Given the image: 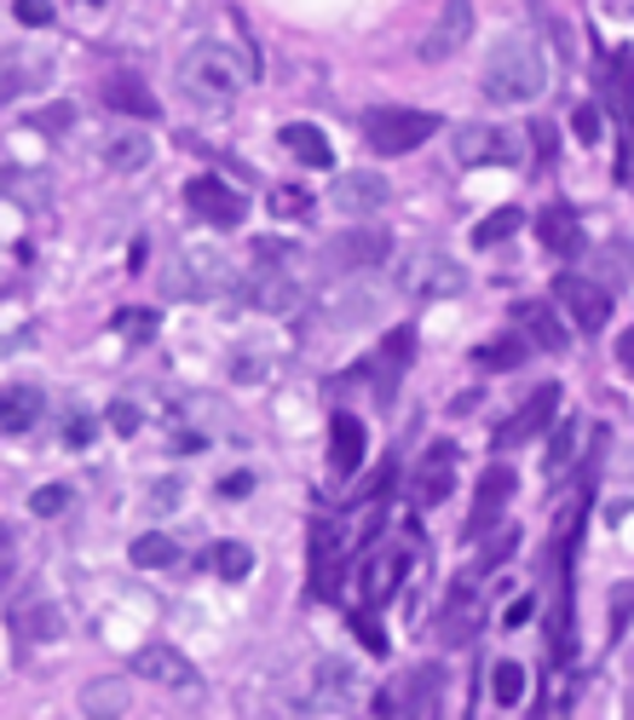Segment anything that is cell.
I'll list each match as a JSON object with an SVG mask.
<instances>
[{
	"mask_svg": "<svg viewBox=\"0 0 634 720\" xmlns=\"http://www.w3.org/2000/svg\"><path fill=\"white\" fill-rule=\"evenodd\" d=\"M542 87H548V58L537 53V41H525V35L496 41V53L485 58V93L502 98V105H525Z\"/></svg>",
	"mask_w": 634,
	"mask_h": 720,
	"instance_id": "cell-1",
	"label": "cell"
},
{
	"mask_svg": "<svg viewBox=\"0 0 634 720\" xmlns=\"http://www.w3.org/2000/svg\"><path fill=\"white\" fill-rule=\"evenodd\" d=\"M243 75H248V69H237L232 53H225L219 41H196L191 53L180 58V87L196 98V105H208V110L232 105L237 87H243Z\"/></svg>",
	"mask_w": 634,
	"mask_h": 720,
	"instance_id": "cell-2",
	"label": "cell"
},
{
	"mask_svg": "<svg viewBox=\"0 0 634 720\" xmlns=\"http://www.w3.org/2000/svg\"><path fill=\"white\" fill-rule=\"evenodd\" d=\"M364 144L375 150V157H404V150H416L439 133V116L433 110H393V105H380V110H364Z\"/></svg>",
	"mask_w": 634,
	"mask_h": 720,
	"instance_id": "cell-3",
	"label": "cell"
},
{
	"mask_svg": "<svg viewBox=\"0 0 634 720\" xmlns=\"http://www.w3.org/2000/svg\"><path fill=\"white\" fill-rule=\"evenodd\" d=\"M232 289V260L219 248H185L168 266V294L173 300H219Z\"/></svg>",
	"mask_w": 634,
	"mask_h": 720,
	"instance_id": "cell-4",
	"label": "cell"
},
{
	"mask_svg": "<svg viewBox=\"0 0 634 720\" xmlns=\"http://www.w3.org/2000/svg\"><path fill=\"white\" fill-rule=\"evenodd\" d=\"M185 208L196 214V219H208V225H243V214H248V202H243V191L237 185H225V179H214V173H202V179H191L185 185Z\"/></svg>",
	"mask_w": 634,
	"mask_h": 720,
	"instance_id": "cell-5",
	"label": "cell"
},
{
	"mask_svg": "<svg viewBox=\"0 0 634 720\" xmlns=\"http://www.w3.org/2000/svg\"><path fill=\"white\" fill-rule=\"evenodd\" d=\"M554 294H560V305L577 318V329H605V318H612V294L589 277H577V271L554 277Z\"/></svg>",
	"mask_w": 634,
	"mask_h": 720,
	"instance_id": "cell-6",
	"label": "cell"
},
{
	"mask_svg": "<svg viewBox=\"0 0 634 720\" xmlns=\"http://www.w3.org/2000/svg\"><path fill=\"white\" fill-rule=\"evenodd\" d=\"M468 35H473V0H444L439 23L421 35V58H427V64H444Z\"/></svg>",
	"mask_w": 634,
	"mask_h": 720,
	"instance_id": "cell-7",
	"label": "cell"
},
{
	"mask_svg": "<svg viewBox=\"0 0 634 720\" xmlns=\"http://www.w3.org/2000/svg\"><path fill=\"white\" fill-rule=\"evenodd\" d=\"M519 491V473L507 468V461H496V468H485V479H479V496H473V519H468V536H479V530H491L496 519H502V507H507V496Z\"/></svg>",
	"mask_w": 634,
	"mask_h": 720,
	"instance_id": "cell-8",
	"label": "cell"
},
{
	"mask_svg": "<svg viewBox=\"0 0 634 720\" xmlns=\"http://www.w3.org/2000/svg\"><path fill=\"white\" fill-rule=\"evenodd\" d=\"M450 461H455L450 444H433V450H427V461L410 473V507H439V502L450 496V484H455V468H450Z\"/></svg>",
	"mask_w": 634,
	"mask_h": 720,
	"instance_id": "cell-9",
	"label": "cell"
},
{
	"mask_svg": "<svg viewBox=\"0 0 634 720\" xmlns=\"http://www.w3.org/2000/svg\"><path fill=\"white\" fill-rule=\"evenodd\" d=\"M133 675L139 680H157V686H173V691H196L202 680H196V668H191V657H180L173 646H144V652H133Z\"/></svg>",
	"mask_w": 634,
	"mask_h": 720,
	"instance_id": "cell-10",
	"label": "cell"
},
{
	"mask_svg": "<svg viewBox=\"0 0 634 720\" xmlns=\"http://www.w3.org/2000/svg\"><path fill=\"white\" fill-rule=\"evenodd\" d=\"M439 691H444V668L439 663H427V668H416L410 680H404L398 691H387V698H375V709L380 714H393V709H416V714H433L439 703Z\"/></svg>",
	"mask_w": 634,
	"mask_h": 720,
	"instance_id": "cell-11",
	"label": "cell"
},
{
	"mask_svg": "<svg viewBox=\"0 0 634 720\" xmlns=\"http://www.w3.org/2000/svg\"><path fill=\"white\" fill-rule=\"evenodd\" d=\"M462 282H468V271L455 266V260H444V254H421V260H410L404 266V289H416V294H462Z\"/></svg>",
	"mask_w": 634,
	"mask_h": 720,
	"instance_id": "cell-12",
	"label": "cell"
},
{
	"mask_svg": "<svg viewBox=\"0 0 634 720\" xmlns=\"http://www.w3.org/2000/svg\"><path fill=\"white\" fill-rule=\"evenodd\" d=\"M560 409V387H537L519 409H514V421H507L502 432H496V450H507V444H525V439H537V432L548 427V416Z\"/></svg>",
	"mask_w": 634,
	"mask_h": 720,
	"instance_id": "cell-13",
	"label": "cell"
},
{
	"mask_svg": "<svg viewBox=\"0 0 634 720\" xmlns=\"http://www.w3.org/2000/svg\"><path fill=\"white\" fill-rule=\"evenodd\" d=\"M364 450H369V432L358 416H335L329 421V468H335L341 479L364 468Z\"/></svg>",
	"mask_w": 634,
	"mask_h": 720,
	"instance_id": "cell-14",
	"label": "cell"
},
{
	"mask_svg": "<svg viewBox=\"0 0 634 720\" xmlns=\"http://www.w3.org/2000/svg\"><path fill=\"white\" fill-rule=\"evenodd\" d=\"M404 571H410V554H398V548L369 554L364 559V605H387L393 588L404 582Z\"/></svg>",
	"mask_w": 634,
	"mask_h": 720,
	"instance_id": "cell-15",
	"label": "cell"
},
{
	"mask_svg": "<svg viewBox=\"0 0 634 720\" xmlns=\"http://www.w3.org/2000/svg\"><path fill=\"white\" fill-rule=\"evenodd\" d=\"M335 208L341 214H380L387 208V179L380 173H341L335 179Z\"/></svg>",
	"mask_w": 634,
	"mask_h": 720,
	"instance_id": "cell-16",
	"label": "cell"
},
{
	"mask_svg": "<svg viewBox=\"0 0 634 720\" xmlns=\"http://www.w3.org/2000/svg\"><path fill=\"white\" fill-rule=\"evenodd\" d=\"M46 409V393L30 387V380H12V387H0V432H30Z\"/></svg>",
	"mask_w": 634,
	"mask_h": 720,
	"instance_id": "cell-17",
	"label": "cell"
},
{
	"mask_svg": "<svg viewBox=\"0 0 634 720\" xmlns=\"http://www.w3.org/2000/svg\"><path fill=\"white\" fill-rule=\"evenodd\" d=\"M277 144H283L294 162H307V168H335V144H329V133L312 127V121H289L283 133H277Z\"/></svg>",
	"mask_w": 634,
	"mask_h": 720,
	"instance_id": "cell-18",
	"label": "cell"
},
{
	"mask_svg": "<svg viewBox=\"0 0 634 720\" xmlns=\"http://www.w3.org/2000/svg\"><path fill=\"white\" fill-rule=\"evenodd\" d=\"M98 98H105V105H110L116 116H139V121L157 116V98H150V87L139 82V75H105Z\"/></svg>",
	"mask_w": 634,
	"mask_h": 720,
	"instance_id": "cell-19",
	"label": "cell"
},
{
	"mask_svg": "<svg viewBox=\"0 0 634 720\" xmlns=\"http://www.w3.org/2000/svg\"><path fill=\"white\" fill-rule=\"evenodd\" d=\"M387 230H346V237L329 248V260H335L341 271H358V266H380L387 260Z\"/></svg>",
	"mask_w": 634,
	"mask_h": 720,
	"instance_id": "cell-20",
	"label": "cell"
},
{
	"mask_svg": "<svg viewBox=\"0 0 634 720\" xmlns=\"http://www.w3.org/2000/svg\"><path fill=\"white\" fill-rule=\"evenodd\" d=\"M537 230H542V248L560 254V260H577V254H582V225H577L571 208H560V202H554V208H542Z\"/></svg>",
	"mask_w": 634,
	"mask_h": 720,
	"instance_id": "cell-21",
	"label": "cell"
},
{
	"mask_svg": "<svg viewBox=\"0 0 634 720\" xmlns=\"http://www.w3.org/2000/svg\"><path fill=\"white\" fill-rule=\"evenodd\" d=\"M410 352H416V334H410V329H393L387 341H380V357H375V387H380V398L398 393V375H404V364H410Z\"/></svg>",
	"mask_w": 634,
	"mask_h": 720,
	"instance_id": "cell-22",
	"label": "cell"
},
{
	"mask_svg": "<svg viewBox=\"0 0 634 720\" xmlns=\"http://www.w3.org/2000/svg\"><path fill=\"white\" fill-rule=\"evenodd\" d=\"M479 623H485V611H479V600L462 588V594H450V605L439 616V640H444V646H462V640L479 634Z\"/></svg>",
	"mask_w": 634,
	"mask_h": 720,
	"instance_id": "cell-23",
	"label": "cell"
},
{
	"mask_svg": "<svg viewBox=\"0 0 634 720\" xmlns=\"http://www.w3.org/2000/svg\"><path fill=\"white\" fill-rule=\"evenodd\" d=\"M294 277L283 271V266H271V271H254L248 277V300L254 305H260V312H289V305H294Z\"/></svg>",
	"mask_w": 634,
	"mask_h": 720,
	"instance_id": "cell-24",
	"label": "cell"
},
{
	"mask_svg": "<svg viewBox=\"0 0 634 720\" xmlns=\"http://www.w3.org/2000/svg\"><path fill=\"white\" fill-rule=\"evenodd\" d=\"M514 323H525V334H530L537 346L566 352V329H560V318H554L542 300H519V305H514Z\"/></svg>",
	"mask_w": 634,
	"mask_h": 720,
	"instance_id": "cell-25",
	"label": "cell"
},
{
	"mask_svg": "<svg viewBox=\"0 0 634 720\" xmlns=\"http://www.w3.org/2000/svg\"><path fill=\"white\" fill-rule=\"evenodd\" d=\"M64 623H58V611L46 605V600H23V605H12V634L18 640H53Z\"/></svg>",
	"mask_w": 634,
	"mask_h": 720,
	"instance_id": "cell-26",
	"label": "cell"
},
{
	"mask_svg": "<svg viewBox=\"0 0 634 720\" xmlns=\"http://www.w3.org/2000/svg\"><path fill=\"white\" fill-rule=\"evenodd\" d=\"M455 157L462 162H502L507 139L496 133V127H462V133H455Z\"/></svg>",
	"mask_w": 634,
	"mask_h": 720,
	"instance_id": "cell-27",
	"label": "cell"
},
{
	"mask_svg": "<svg viewBox=\"0 0 634 720\" xmlns=\"http://www.w3.org/2000/svg\"><path fill=\"white\" fill-rule=\"evenodd\" d=\"M127 559H133L139 571H162V565L180 559V542H173V536H162V530H144V536H133Z\"/></svg>",
	"mask_w": 634,
	"mask_h": 720,
	"instance_id": "cell-28",
	"label": "cell"
},
{
	"mask_svg": "<svg viewBox=\"0 0 634 720\" xmlns=\"http://www.w3.org/2000/svg\"><path fill=\"white\" fill-rule=\"evenodd\" d=\"M105 162L121 168V173H139L150 162V139L144 133H110L105 139Z\"/></svg>",
	"mask_w": 634,
	"mask_h": 720,
	"instance_id": "cell-29",
	"label": "cell"
},
{
	"mask_svg": "<svg viewBox=\"0 0 634 720\" xmlns=\"http://www.w3.org/2000/svg\"><path fill=\"white\" fill-rule=\"evenodd\" d=\"M208 571L225 577V582H243L254 571V548L248 542H214L208 548Z\"/></svg>",
	"mask_w": 634,
	"mask_h": 720,
	"instance_id": "cell-30",
	"label": "cell"
},
{
	"mask_svg": "<svg viewBox=\"0 0 634 720\" xmlns=\"http://www.w3.org/2000/svg\"><path fill=\"white\" fill-rule=\"evenodd\" d=\"M312 686H318V698H329V703H346V698H358V686H352V668L346 663H318V675H312Z\"/></svg>",
	"mask_w": 634,
	"mask_h": 720,
	"instance_id": "cell-31",
	"label": "cell"
},
{
	"mask_svg": "<svg viewBox=\"0 0 634 720\" xmlns=\"http://www.w3.org/2000/svg\"><path fill=\"white\" fill-rule=\"evenodd\" d=\"M491 698H496L502 709H514V703L525 698V668H519V663H496V668H491Z\"/></svg>",
	"mask_w": 634,
	"mask_h": 720,
	"instance_id": "cell-32",
	"label": "cell"
},
{
	"mask_svg": "<svg viewBox=\"0 0 634 720\" xmlns=\"http://www.w3.org/2000/svg\"><path fill=\"white\" fill-rule=\"evenodd\" d=\"M519 225H525V214H519V208H502V214H491V219H479L473 243H479V248H496L502 237H514Z\"/></svg>",
	"mask_w": 634,
	"mask_h": 720,
	"instance_id": "cell-33",
	"label": "cell"
},
{
	"mask_svg": "<svg viewBox=\"0 0 634 720\" xmlns=\"http://www.w3.org/2000/svg\"><path fill=\"white\" fill-rule=\"evenodd\" d=\"M577 416H566V421H554V439H548V473H560L566 461H571V450H577Z\"/></svg>",
	"mask_w": 634,
	"mask_h": 720,
	"instance_id": "cell-34",
	"label": "cell"
},
{
	"mask_svg": "<svg viewBox=\"0 0 634 720\" xmlns=\"http://www.w3.org/2000/svg\"><path fill=\"white\" fill-rule=\"evenodd\" d=\"M82 714H127L121 686H87L82 691Z\"/></svg>",
	"mask_w": 634,
	"mask_h": 720,
	"instance_id": "cell-35",
	"label": "cell"
},
{
	"mask_svg": "<svg viewBox=\"0 0 634 720\" xmlns=\"http://www.w3.org/2000/svg\"><path fill=\"white\" fill-rule=\"evenodd\" d=\"M352 634L369 646V657H387V634H380V623H375V611L364 605V611H352Z\"/></svg>",
	"mask_w": 634,
	"mask_h": 720,
	"instance_id": "cell-36",
	"label": "cell"
},
{
	"mask_svg": "<svg viewBox=\"0 0 634 720\" xmlns=\"http://www.w3.org/2000/svg\"><path fill=\"white\" fill-rule=\"evenodd\" d=\"M116 329H121V341L144 346L150 334H157V312H144V305H139V312H121V318H116Z\"/></svg>",
	"mask_w": 634,
	"mask_h": 720,
	"instance_id": "cell-37",
	"label": "cell"
},
{
	"mask_svg": "<svg viewBox=\"0 0 634 720\" xmlns=\"http://www.w3.org/2000/svg\"><path fill=\"white\" fill-rule=\"evenodd\" d=\"M519 357H525V346H519V341H496V346H479V364H485V369H514Z\"/></svg>",
	"mask_w": 634,
	"mask_h": 720,
	"instance_id": "cell-38",
	"label": "cell"
},
{
	"mask_svg": "<svg viewBox=\"0 0 634 720\" xmlns=\"http://www.w3.org/2000/svg\"><path fill=\"white\" fill-rule=\"evenodd\" d=\"M64 507H69L64 484H41V491L30 496V513H41V519H53V513H64Z\"/></svg>",
	"mask_w": 634,
	"mask_h": 720,
	"instance_id": "cell-39",
	"label": "cell"
},
{
	"mask_svg": "<svg viewBox=\"0 0 634 720\" xmlns=\"http://www.w3.org/2000/svg\"><path fill=\"white\" fill-rule=\"evenodd\" d=\"M12 18L23 23V30H46V23H53V0H18Z\"/></svg>",
	"mask_w": 634,
	"mask_h": 720,
	"instance_id": "cell-40",
	"label": "cell"
},
{
	"mask_svg": "<svg viewBox=\"0 0 634 720\" xmlns=\"http://www.w3.org/2000/svg\"><path fill=\"white\" fill-rule=\"evenodd\" d=\"M628 616H634V582H617L612 588V634L628 628Z\"/></svg>",
	"mask_w": 634,
	"mask_h": 720,
	"instance_id": "cell-41",
	"label": "cell"
},
{
	"mask_svg": "<svg viewBox=\"0 0 634 720\" xmlns=\"http://www.w3.org/2000/svg\"><path fill=\"white\" fill-rule=\"evenodd\" d=\"M110 432H121V439H133V432H139V404H110Z\"/></svg>",
	"mask_w": 634,
	"mask_h": 720,
	"instance_id": "cell-42",
	"label": "cell"
},
{
	"mask_svg": "<svg viewBox=\"0 0 634 720\" xmlns=\"http://www.w3.org/2000/svg\"><path fill=\"white\" fill-rule=\"evenodd\" d=\"M571 127H577V139H589V144H600V110H594V105H582V110L571 116Z\"/></svg>",
	"mask_w": 634,
	"mask_h": 720,
	"instance_id": "cell-43",
	"label": "cell"
},
{
	"mask_svg": "<svg viewBox=\"0 0 634 720\" xmlns=\"http://www.w3.org/2000/svg\"><path fill=\"white\" fill-rule=\"evenodd\" d=\"M514 542H519V536H514V530H502V542H491V548H485V559H479V571H496V565H502L507 554H514Z\"/></svg>",
	"mask_w": 634,
	"mask_h": 720,
	"instance_id": "cell-44",
	"label": "cell"
},
{
	"mask_svg": "<svg viewBox=\"0 0 634 720\" xmlns=\"http://www.w3.org/2000/svg\"><path fill=\"white\" fill-rule=\"evenodd\" d=\"M271 208H277V214H300V208H307V191H294V185H283V191H277V196H271Z\"/></svg>",
	"mask_w": 634,
	"mask_h": 720,
	"instance_id": "cell-45",
	"label": "cell"
},
{
	"mask_svg": "<svg viewBox=\"0 0 634 720\" xmlns=\"http://www.w3.org/2000/svg\"><path fill=\"white\" fill-rule=\"evenodd\" d=\"M93 432H98V427H93V416H75V421H69V432H64V444L82 450V444H93Z\"/></svg>",
	"mask_w": 634,
	"mask_h": 720,
	"instance_id": "cell-46",
	"label": "cell"
},
{
	"mask_svg": "<svg viewBox=\"0 0 634 720\" xmlns=\"http://www.w3.org/2000/svg\"><path fill=\"white\" fill-rule=\"evenodd\" d=\"M617 82H623V110H628V121H634V58L617 64Z\"/></svg>",
	"mask_w": 634,
	"mask_h": 720,
	"instance_id": "cell-47",
	"label": "cell"
},
{
	"mask_svg": "<svg viewBox=\"0 0 634 720\" xmlns=\"http://www.w3.org/2000/svg\"><path fill=\"white\" fill-rule=\"evenodd\" d=\"M530 605H537V600H514V605H507V628H519V623H530Z\"/></svg>",
	"mask_w": 634,
	"mask_h": 720,
	"instance_id": "cell-48",
	"label": "cell"
},
{
	"mask_svg": "<svg viewBox=\"0 0 634 720\" xmlns=\"http://www.w3.org/2000/svg\"><path fill=\"white\" fill-rule=\"evenodd\" d=\"M617 357H623V364L634 369V329H628V334H623V341H617Z\"/></svg>",
	"mask_w": 634,
	"mask_h": 720,
	"instance_id": "cell-49",
	"label": "cell"
}]
</instances>
